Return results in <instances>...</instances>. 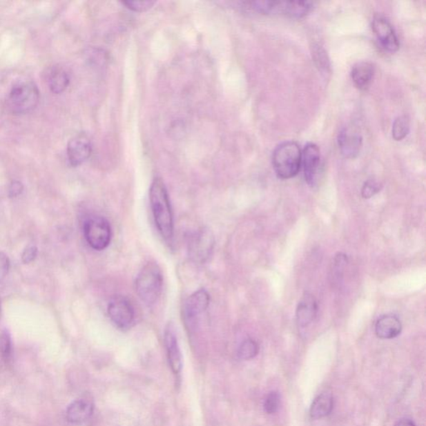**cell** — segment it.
Returning <instances> with one entry per match:
<instances>
[{"instance_id": "6da1fadb", "label": "cell", "mask_w": 426, "mask_h": 426, "mask_svg": "<svg viewBox=\"0 0 426 426\" xmlns=\"http://www.w3.org/2000/svg\"><path fill=\"white\" fill-rule=\"evenodd\" d=\"M154 221L158 232L165 240H171L173 237V216L167 188L161 178H155L149 190Z\"/></svg>"}, {"instance_id": "7a4b0ae2", "label": "cell", "mask_w": 426, "mask_h": 426, "mask_svg": "<svg viewBox=\"0 0 426 426\" xmlns=\"http://www.w3.org/2000/svg\"><path fill=\"white\" fill-rule=\"evenodd\" d=\"M302 153L299 145L293 141L284 142L275 148L273 166L275 174L282 180L297 176L302 165Z\"/></svg>"}, {"instance_id": "3957f363", "label": "cell", "mask_w": 426, "mask_h": 426, "mask_svg": "<svg viewBox=\"0 0 426 426\" xmlns=\"http://www.w3.org/2000/svg\"><path fill=\"white\" fill-rule=\"evenodd\" d=\"M162 285L164 277L159 266L155 262H148L137 275L136 292L145 305L151 307L159 299Z\"/></svg>"}, {"instance_id": "277c9868", "label": "cell", "mask_w": 426, "mask_h": 426, "mask_svg": "<svg viewBox=\"0 0 426 426\" xmlns=\"http://www.w3.org/2000/svg\"><path fill=\"white\" fill-rule=\"evenodd\" d=\"M40 99L37 86L30 80H21L12 87L8 105L14 115H26L37 107Z\"/></svg>"}, {"instance_id": "5b68a950", "label": "cell", "mask_w": 426, "mask_h": 426, "mask_svg": "<svg viewBox=\"0 0 426 426\" xmlns=\"http://www.w3.org/2000/svg\"><path fill=\"white\" fill-rule=\"evenodd\" d=\"M249 5L261 14L284 15L294 19L305 17L313 6L311 2L293 1H254Z\"/></svg>"}, {"instance_id": "8992f818", "label": "cell", "mask_w": 426, "mask_h": 426, "mask_svg": "<svg viewBox=\"0 0 426 426\" xmlns=\"http://www.w3.org/2000/svg\"><path fill=\"white\" fill-rule=\"evenodd\" d=\"M84 233L88 244L96 251L106 249L110 244L112 229L110 223L103 217L88 218L84 223Z\"/></svg>"}, {"instance_id": "52a82bcc", "label": "cell", "mask_w": 426, "mask_h": 426, "mask_svg": "<svg viewBox=\"0 0 426 426\" xmlns=\"http://www.w3.org/2000/svg\"><path fill=\"white\" fill-rule=\"evenodd\" d=\"M215 245L213 234L208 229H202L189 238L188 253L195 262L204 263L212 255Z\"/></svg>"}, {"instance_id": "ba28073f", "label": "cell", "mask_w": 426, "mask_h": 426, "mask_svg": "<svg viewBox=\"0 0 426 426\" xmlns=\"http://www.w3.org/2000/svg\"><path fill=\"white\" fill-rule=\"evenodd\" d=\"M108 314L112 322L121 330L129 329L135 322V309L131 302L123 296H116L110 300Z\"/></svg>"}, {"instance_id": "9c48e42d", "label": "cell", "mask_w": 426, "mask_h": 426, "mask_svg": "<svg viewBox=\"0 0 426 426\" xmlns=\"http://www.w3.org/2000/svg\"><path fill=\"white\" fill-rule=\"evenodd\" d=\"M372 30L384 50L394 52L399 50L400 42L391 22L383 16H376L372 21Z\"/></svg>"}, {"instance_id": "30bf717a", "label": "cell", "mask_w": 426, "mask_h": 426, "mask_svg": "<svg viewBox=\"0 0 426 426\" xmlns=\"http://www.w3.org/2000/svg\"><path fill=\"white\" fill-rule=\"evenodd\" d=\"M304 175L307 184L314 186L318 182L320 168V153L318 145L308 144L302 156Z\"/></svg>"}, {"instance_id": "8fae6325", "label": "cell", "mask_w": 426, "mask_h": 426, "mask_svg": "<svg viewBox=\"0 0 426 426\" xmlns=\"http://www.w3.org/2000/svg\"><path fill=\"white\" fill-rule=\"evenodd\" d=\"M164 343L170 367L174 374H180L182 369V356L177 342L175 327L171 322L165 328Z\"/></svg>"}, {"instance_id": "7c38bea8", "label": "cell", "mask_w": 426, "mask_h": 426, "mask_svg": "<svg viewBox=\"0 0 426 426\" xmlns=\"http://www.w3.org/2000/svg\"><path fill=\"white\" fill-rule=\"evenodd\" d=\"M92 153L91 142L86 136L79 135L70 141L67 155L70 164L77 167L86 162Z\"/></svg>"}, {"instance_id": "4fadbf2b", "label": "cell", "mask_w": 426, "mask_h": 426, "mask_svg": "<svg viewBox=\"0 0 426 426\" xmlns=\"http://www.w3.org/2000/svg\"><path fill=\"white\" fill-rule=\"evenodd\" d=\"M210 297L208 291L200 289L195 291L186 299L184 305V316L188 323H192L198 316L208 309Z\"/></svg>"}, {"instance_id": "5bb4252c", "label": "cell", "mask_w": 426, "mask_h": 426, "mask_svg": "<svg viewBox=\"0 0 426 426\" xmlns=\"http://www.w3.org/2000/svg\"><path fill=\"white\" fill-rule=\"evenodd\" d=\"M338 145L342 155L347 158H354L362 148V139L359 133L351 129L343 128L339 133Z\"/></svg>"}, {"instance_id": "9a60e30c", "label": "cell", "mask_w": 426, "mask_h": 426, "mask_svg": "<svg viewBox=\"0 0 426 426\" xmlns=\"http://www.w3.org/2000/svg\"><path fill=\"white\" fill-rule=\"evenodd\" d=\"M93 409L95 405L91 400L86 398L76 400L67 408V420L72 424H82L90 419Z\"/></svg>"}, {"instance_id": "2e32d148", "label": "cell", "mask_w": 426, "mask_h": 426, "mask_svg": "<svg viewBox=\"0 0 426 426\" xmlns=\"http://www.w3.org/2000/svg\"><path fill=\"white\" fill-rule=\"evenodd\" d=\"M316 312H318V303L316 299L309 292H305L301 301L299 302L296 316L299 327H306L313 322Z\"/></svg>"}, {"instance_id": "e0dca14e", "label": "cell", "mask_w": 426, "mask_h": 426, "mask_svg": "<svg viewBox=\"0 0 426 426\" xmlns=\"http://www.w3.org/2000/svg\"><path fill=\"white\" fill-rule=\"evenodd\" d=\"M403 331V325L395 315H385L377 320L375 331L380 339L389 340L397 338Z\"/></svg>"}, {"instance_id": "ac0fdd59", "label": "cell", "mask_w": 426, "mask_h": 426, "mask_svg": "<svg viewBox=\"0 0 426 426\" xmlns=\"http://www.w3.org/2000/svg\"><path fill=\"white\" fill-rule=\"evenodd\" d=\"M374 66L369 62H359L351 68V77L353 83L360 90H366L371 86L374 77Z\"/></svg>"}, {"instance_id": "d6986e66", "label": "cell", "mask_w": 426, "mask_h": 426, "mask_svg": "<svg viewBox=\"0 0 426 426\" xmlns=\"http://www.w3.org/2000/svg\"><path fill=\"white\" fill-rule=\"evenodd\" d=\"M334 407L333 396L331 393L324 392L314 400L310 409L312 419H322L330 415Z\"/></svg>"}, {"instance_id": "ffe728a7", "label": "cell", "mask_w": 426, "mask_h": 426, "mask_svg": "<svg viewBox=\"0 0 426 426\" xmlns=\"http://www.w3.org/2000/svg\"><path fill=\"white\" fill-rule=\"evenodd\" d=\"M70 81V76L67 72L60 67L52 68L48 77V87L56 95H59L66 90Z\"/></svg>"}, {"instance_id": "44dd1931", "label": "cell", "mask_w": 426, "mask_h": 426, "mask_svg": "<svg viewBox=\"0 0 426 426\" xmlns=\"http://www.w3.org/2000/svg\"><path fill=\"white\" fill-rule=\"evenodd\" d=\"M312 56H313L316 66L319 68L320 72L327 74L330 70V63L327 58V52L325 51L324 48L319 44H314L312 46Z\"/></svg>"}, {"instance_id": "7402d4cb", "label": "cell", "mask_w": 426, "mask_h": 426, "mask_svg": "<svg viewBox=\"0 0 426 426\" xmlns=\"http://www.w3.org/2000/svg\"><path fill=\"white\" fill-rule=\"evenodd\" d=\"M409 131V121L407 116L397 117L393 124L392 137L396 141H401L408 135Z\"/></svg>"}, {"instance_id": "603a6c76", "label": "cell", "mask_w": 426, "mask_h": 426, "mask_svg": "<svg viewBox=\"0 0 426 426\" xmlns=\"http://www.w3.org/2000/svg\"><path fill=\"white\" fill-rule=\"evenodd\" d=\"M259 352V346L254 340L247 339L241 344L238 350V356L242 360H249L255 358Z\"/></svg>"}, {"instance_id": "cb8c5ba5", "label": "cell", "mask_w": 426, "mask_h": 426, "mask_svg": "<svg viewBox=\"0 0 426 426\" xmlns=\"http://www.w3.org/2000/svg\"><path fill=\"white\" fill-rule=\"evenodd\" d=\"M12 354L11 339L7 332L0 336V362L7 364Z\"/></svg>"}, {"instance_id": "d4e9b609", "label": "cell", "mask_w": 426, "mask_h": 426, "mask_svg": "<svg viewBox=\"0 0 426 426\" xmlns=\"http://www.w3.org/2000/svg\"><path fill=\"white\" fill-rule=\"evenodd\" d=\"M281 405V396L277 391L271 392L264 401V411L269 415H273L277 412Z\"/></svg>"}, {"instance_id": "484cf974", "label": "cell", "mask_w": 426, "mask_h": 426, "mask_svg": "<svg viewBox=\"0 0 426 426\" xmlns=\"http://www.w3.org/2000/svg\"><path fill=\"white\" fill-rule=\"evenodd\" d=\"M381 189V185L380 182L370 180L365 182L362 190V195L364 198L368 200L371 198L376 193H378Z\"/></svg>"}, {"instance_id": "4316f807", "label": "cell", "mask_w": 426, "mask_h": 426, "mask_svg": "<svg viewBox=\"0 0 426 426\" xmlns=\"http://www.w3.org/2000/svg\"><path fill=\"white\" fill-rule=\"evenodd\" d=\"M128 9L136 12L147 11L153 6V1H125L123 3Z\"/></svg>"}, {"instance_id": "83f0119b", "label": "cell", "mask_w": 426, "mask_h": 426, "mask_svg": "<svg viewBox=\"0 0 426 426\" xmlns=\"http://www.w3.org/2000/svg\"><path fill=\"white\" fill-rule=\"evenodd\" d=\"M37 247L35 246H28L22 254V262L24 264H30V263L35 261L36 257H37Z\"/></svg>"}, {"instance_id": "f1b7e54d", "label": "cell", "mask_w": 426, "mask_h": 426, "mask_svg": "<svg viewBox=\"0 0 426 426\" xmlns=\"http://www.w3.org/2000/svg\"><path fill=\"white\" fill-rule=\"evenodd\" d=\"M10 259L3 253H0V282L6 278L10 270Z\"/></svg>"}, {"instance_id": "f546056e", "label": "cell", "mask_w": 426, "mask_h": 426, "mask_svg": "<svg viewBox=\"0 0 426 426\" xmlns=\"http://www.w3.org/2000/svg\"><path fill=\"white\" fill-rule=\"evenodd\" d=\"M23 190V186L21 182L19 181L12 182L9 188L10 197L14 198L19 197L22 193Z\"/></svg>"}, {"instance_id": "4dcf8cb0", "label": "cell", "mask_w": 426, "mask_h": 426, "mask_svg": "<svg viewBox=\"0 0 426 426\" xmlns=\"http://www.w3.org/2000/svg\"><path fill=\"white\" fill-rule=\"evenodd\" d=\"M395 426H416V425L412 420L403 419L397 422Z\"/></svg>"}]
</instances>
